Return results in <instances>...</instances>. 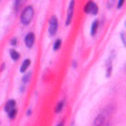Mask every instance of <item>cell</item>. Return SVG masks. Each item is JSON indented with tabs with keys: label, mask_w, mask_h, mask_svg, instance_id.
<instances>
[{
	"label": "cell",
	"mask_w": 126,
	"mask_h": 126,
	"mask_svg": "<svg viewBox=\"0 0 126 126\" xmlns=\"http://www.w3.org/2000/svg\"><path fill=\"white\" fill-rule=\"evenodd\" d=\"M33 15H34V9L33 6H27L24 10H23V13H22V16H20V22H22L23 25H28L30 22H32V19H33Z\"/></svg>",
	"instance_id": "1"
},
{
	"label": "cell",
	"mask_w": 126,
	"mask_h": 126,
	"mask_svg": "<svg viewBox=\"0 0 126 126\" xmlns=\"http://www.w3.org/2000/svg\"><path fill=\"white\" fill-rule=\"evenodd\" d=\"M57 30H58V19L56 16H52L49 20V35L50 37L56 35Z\"/></svg>",
	"instance_id": "2"
},
{
	"label": "cell",
	"mask_w": 126,
	"mask_h": 126,
	"mask_svg": "<svg viewBox=\"0 0 126 126\" xmlns=\"http://www.w3.org/2000/svg\"><path fill=\"white\" fill-rule=\"evenodd\" d=\"M85 12L88 13V14H92V15H96L97 12H98V6L91 0V1H88V3L86 4V6H85Z\"/></svg>",
	"instance_id": "3"
},
{
	"label": "cell",
	"mask_w": 126,
	"mask_h": 126,
	"mask_svg": "<svg viewBox=\"0 0 126 126\" xmlns=\"http://www.w3.org/2000/svg\"><path fill=\"white\" fill-rule=\"evenodd\" d=\"M73 10H75V0H71L69 6H68V12H67V18H66V25H69L71 22H72Z\"/></svg>",
	"instance_id": "4"
},
{
	"label": "cell",
	"mask_w": 126,
	"mask_h": 126,
	"mask_svg": "<svg viewBox=\"0 0 126 126\" xmlns=\"http://www.w3.org/2000/svg\"><path fill=\"white\" fill-rule=\"evenodd\" d=\"M34 44V34L33 33H28L25 35V46L28 48H32Z\"/></svg>",
	"instance_id": "5"
},
{
	"label": "cell",
	"mask_w": 126,
	"mask_h": 126,
	"mask_svg": "<svg viewBox=\"0 0 126 126\" xmlns=\"http://www.w3.org/2000/svg\"><path fill=\"white\" fill-rule=\"evenodd\" d=\"M103 125H105V116L103 115H98V116L94 119L92 126H103Z\"/></svg>",
	"instance_id": "6"
},
{
	"label": "cell",
	"mask_w": 126,
	"mask_h": 126,
	"mask_svg": "<svg viewBox=\"0 0 126 126\" xmlns=\"http://www.w3.org/2000/svg\"><path fill=\"white\" fill-rule=\"evenodd\" d=\"M15 106H16L15 101H14V100H9V101L6 102V105H5V111H6V112H10L12 110L15 109Z\"/></svg>",
	"instance_id": "7"
},
{
	"label": "cell",
	"mask_w": 126,
	"mask_h": 126,
	"mask_svg": "<svg viewBox=\"0 0 126 126\" xmlns=\"http://www.w3.org/2000/svg\"><path fill=\"white\" fill-rule=\"evenodd\" d=\"M29 64H30V59H25V61L23 62V64H22V67H20V72H22V73H24V72H25V71L28 69Z\"/></svg>",
	"instance_id": "8"
},
{
	"label": "cell",
	"mask_w": 126,
	"mask_h": 126,
	"mask_svg": "<svg viewBox=\"0 0 126 126\" xmlns=\"http://www.w3.org/2000/svg\"><path fill=\"white\" fill-rule=\"evenodd\" d=\"M64 103H66V101L64 100H62L61 102H58V105H57V107H56V113H59L62 110H63V107H64Z\"/></svg>",
	"instance_id": "9"
},
{
	"label": "cell",
	"mask_w": 126,
	"mask_h": 126,
	"mask_svg": "<svg viewBox=\"0 0 126 126\" xmlns=\"http://www.w3.org/2000/svg\"><path fill=\"white\" fill-rule=\"evenodd\" d=\"M97 28H98V22H97V20H94V22L92 23V28H91V34H92V35L96 34Z\"/></svg>",
	"instance_id": "10"
},
{
	"label": "cell",
	"mask_w": 126,
	"mask_h": 126,
	"mask_svg": "<svg viewBox=\"0 0 126 126\" xmlns=\"http://www.w3.org/2000/svg\"><path fill=\"white\" fill-rule=\"evenodd\" d=\"M25 1V0H14V10L15 12H18L19 8L22 6V4Z\"/></svg>",
	"instance_id": "11"
},
{
	"label": "cell",
	"mask_w": 126,
	"mask_h": 126,
	"mask_svg": "<svg viewBox=\"0 0 126 126\" xmlns=\"http://www.w3.org/2000/svg\"><path fill=\"white\" fill-rule=\"evenodd\" d=\"M10 56H12V59H13V61H18L19 57H20V54L18 53L15 49H12V50H10Z\"/></svg>",
	"instance_id": "12"
},
{
	"label": "cell",
	"mask_w": 126,
	"mask_h": 126,
	"mask_svg": "<svg viewBox=\"0 0 126 126\" xmlns=\"http://www.w3.org/2000/svg\"><path fill=\"white\" fill-rule=\"evenodd\" d=\"M61 44H62V40H61V39H57L56 43H54V46H53V49H54V50H58V49L61 48Z\"/></svg>",
	"instance_id": "13"
},
{
	"label": "cell",
	"mask_w": 126,
	"mask_h": 126,
	"mask_svg": "<svg viewBox=\"0 0 126 126\" xmlns=\"http://www.w3.org/2000/svg\"><path fill=\"white\" fill-rule=\"evenodd\" d=\"M8 115H9V119L13 120V119L15 117V115H16V109H14V110H12L10 112H8Z\"/></svg>",
	"instance_id": "14"
},
{
	"label": "cell",
	"mask_w": 126,
	"mask_h": 126,
	"mask_svg": "<svg viewBox=\"0 0 126 126\" xmlns=\"http://www.w3.org/2000/svg\"><path fill=\"white\" fill-rule=\"evenodd\" d=\"M30 76H32L30 73H28V75H25V77L23 78V83H28V82H29V79H30Z\"/></svg>",
	"instance_id": "15"
},
{
	"label": "cell",
	"mask_w": 126,
	"mask_h": 126,
	"mask_svg": "<svg viewBox=\"0 0 126 126\" xmlns=\"http://www.w3.org/2000/svg\"><path fill=\"white\" fill-rule=\"evenodd\" d=\"M115 4H116V0H109V5H107V6H109V9H111Z\"/></svg>",
	"instance_id": "16"
},
{
	"label": "cell",
	"mask_w": 126,
	"mask_h": 126,
	"mask_svg": "<svg viewBox=\"0 0 126 126\" xmlns=\"http://www.w3.org/2000/svg\"><path fill=\"white\" fill-rule=\"evenodd\" d=\"M16 43H18V39L16 38H13L12 40H10V44H12V46H16Z\"/></svg>",
	"instance_id": "17"
},
{
	"label": "cell",
	"mask_w": 126,
	"mask_h": 126,
	"mask_svg": "<svg viewBox=\"0 0 126 126\" xmlns=\"http://www.w3.org/2000/svg\"><path fill=\"white\" fill-rule=\"evenodd\" d=\"M122 5H124V0H119V1H117V8H119V9H121V8H122Z\"/></svg>",
	"instance_id": "18"
},
{
	"label": "cell",
	"mask_w": 126,
	"mask_h": 126,
	"mask_svg": "<svg viewBox=\"0 0 126 126\" xmlns=\"http://www.w3.org/2000/svg\"><path fill=\"white\" fill-rule=\"evenodd\" d=\"M121 39H122V43L125 44V37H124V33H121Z\"/></svg>",
	"instance_id": "19"
},
{
	"label": "cell",
	"mask_w": 126,
	"mask_h": 126,
	"mask_svg": "<svg viewBox=\"0 0 126 126\" xmlns=\"http://www.w3.org/2000/svg\"><path fill=\"white\" fill-rule=\"evenodd\" d=\"M63 124H64V122L62 121V122H59V124H58V126H63Z\"/></svg>",
	"instance_id": "20"
},
{
	"label": "cell",
	"mask_w": 126,
	"mask_h": 126,
	"mask_svg": "<svg viewBox=\"0 0 126 126\" xmlns=\"http://www.w3.org/2000/svg\"><path fill=\"white\" fill-rule=\"evenodd\" d=\"M72 126H75V125H72Z\"/></svg>",
	"instance_id": "21"
}]
</instances>
